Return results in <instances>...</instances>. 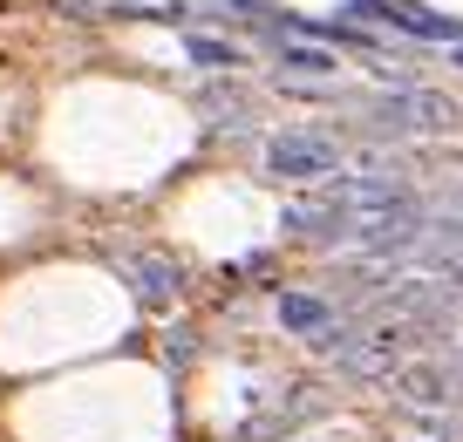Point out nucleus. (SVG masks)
I'll list each match as a JSON object with an SVG mask.
<instances>
[{
	"label": "nucleus",
	"mask_w": 463,
	"mask_h": 442,
	"mask_svg": "<svg viewBox=\"0 0 463 442\" xmlns=\"http://www.w3.org/2000/svg\"><path fill=\"white\" fill-rule=\"evenodd\" d=\"M314 341V354L320 361H334L341 374H354V381H389L402 361H395V334H347L341 320L334 327H320V334H307Z\"/></svg>",
	"instance_id": "f257e3e1"
},
{
	"label": "nucleus",
	"mask_w": 463,
	"mask_h": 442,
	"mask_svg": "<svg viewBox=\"0 0 463 442\" xmlns=\"http://www.w3.org/2000/svg\"><path fill=\"white\" fill-rule=\"evenodd\" d=\"M266 171L287 177V184H320V177H334V143L314 129H279L266 143Z\"/></svg>",
	"instance_id": "f03ea898"
},
{
	"label": "nucleus",
	"mask_w": 463,
	"mask_h": 442,
	"mask_svg": "<svg viewBox=\"0 0 463 442\" xmlns=\"http://www.w3.org/2000/svg\"><path fill=\"white\" fill-rule=\"evenodd\" d=\"M368 109L382 116V123H416V129H449L457 123V109H449V96H430V89H389V96H375Z\"/></svg>",
	"instance_id": "7ed1b4c3"
},
{
	"label": "nucleus",
	"mask_w": 463,
	"mask_h": 442,
	"mask_svg": "<svg viewBox=\"0 0 463 442\" xmlns=\"http://www.w3.org/2000/svg\"><path fill=\"white\" fill-rule=\"evenodd\" d=\"M395 395H402L409 409H443V401L457 395V381H449V368L416 361V368H395Z\"/></svg>",
	"instance_id": "20e7f679"
},
{
	"label": "nucleus",
	"mask_w": 463,
	"mask_h": 442,
	"mask_svg": "<svg viewBox=\"0 0 463 442\" xmlns=\"http://www.w3.org/2000/svg\"><path fill=\"white\" fill-rule=\"evenodd\" d=\"M279 327L287 334H320V327H334V306L314 300V293H279Z\"/></svg>",
	"instance_id": "39448f33"
},
{
	"label": "nucleus",
	"mask_w": 463,
	"mask_h": 442,
	"mask_svg": "<svg viewBox=\"0 0 463 442\" xmlns=\"http://www.w3.org/2000/svg\"><path fill=\"white\" fill-rule=\"evenodd\" d=\"M137 293H144V306H171V293H177V272L164 266V259H137Z\"/></svg>",
	"instance_id": "423d86ee"
},
{
	"label": "nucleus",
	"mask_w": 463,
	"mask_h": 442,
	"mask_svg": "<svg viewBox=\"0 0 463 442\" xmlns=\"http://www.w3.org/2000/svg\"><path fill=\"white\" fill-rule=\"evenodd\" d=\"M184 48H191V61H198V69H239V48L232 42H212V34H184Z\"/></svg>",
	"instance_id": "0eeeda50"
},
{
	"label": "nucleus",
	"mask_w": 463,
	"mask_h": 442,
	"mask_svg": "<svg viewBox=\"0 0 463 442\" xmlns=\"http://www.w3.org/2000/svg\"><path fill=\"white\" fill-rule=\"evenodd\" d=\"M279 61H287L293 75H334V69H341L334 48H279Z\"/></svg>",
	"instance_id": "6e6552de"
},
{
	"label": "nucleus",
	"mask_w": 463,
	"mask_h": 442,
	"mask_svg": "<svg viewBox=\"0 0 463 442\" xmlns=\"http://www.w3.org/2000/svg\"><path fill=\"white\" fill-rule=\"evenodd\" d=\"M436 239H449V245H463V218H457V212H449V218H443V225H436Z\"/></svg>",
	"instance_id": "1a4fd4ad"
},
{
	"label": "nucleus",
	"mask_w": 463,
	"mask_h": 442,
	"mask_svg": "<svg viewBox=\"0 0 463 442\" xmlns=\"http://www.w3.org/2000/svg\"><path fill=\"white\" fill-rule=\"evenodd\" d=\"M443 204H449V212L463 218V184H457V191H443Z\"/></svg>",
	"instance_id": "9d476101"
},
{
	"label": "nucleus",
	"mask_w": 463,
	"mask_h": 442,
	"mask_svg": "<svg viewBox=\"0 0 463 442\" xmlns=\"http://www.w3.org/2000/svg\"><path fill=\"white\" fill-rule=\"evenodd\" d=\"M457 69H463V48H457Z\"/></svg>",
	"instance_id": "9b49d317"
},
{
	"label": "nucleus",
	"mask_w": 463,
	"mask_h": 442,
	"mask_svg": "<svg viewBox=\"0 0 463 442\" xmlns=\"http://www.w3.org/2000/svg\"><path fill=\"white\" fill-rule=\"evenodd\" d=\"M457 436H463V422H457Z\"/></svg>",
	"instance_id": "f8f14e48"
}]
</instances>
